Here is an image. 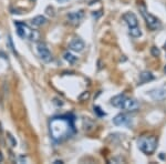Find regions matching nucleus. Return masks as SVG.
I'll return each mask as SVG.
<instances>
[{
    "label": "nucleus",
    "instance_id": "f257e3e1",
    "mask_svg": "<svg viewBox=\"0 0 166 164\" xmlns=\"http://www.w3.org/2000/svg\"><path fill=\"white\" fill-rule=\"evenodd\" d=\"M50 134L53 141L56 142H63L74 133V123L73 119L70 116H56L50 120L49 123Z\"/></svg>",
    "mask_w": 166,
    "mask_h": 164
},
{
    "label": "nucleus",
    "instance_id": "f03ea898",
    "mask_svg": "<svg viewBox=\"0 0 166 164\" xmlns=\"http://www.w3.org/2000/svg\"><path fill=\"white\" fill-rule=\"evenodd\" d=\"M15 26L17 27V33L22 39H29L31 41H38L39 40V32L37 30H32L23 22H15Z\"/></svg>",
    "mask_w": 166,
    "mask_h": 164
},
{
    "label": "nucleus",
    "instance_id": "7ed1b4c3",
    "mask_svg": "<svg viewBox=\"0 0 166 164\" xmlns=\"http://www.w3.org/2000/svg\"><path fill=\"white\" fill-rule=\"evenodd\" d=\"M137 146L145 154H152L156 150L157 140L155 136H142L137 141Z\"/></svg>",
    "mask_w": 166,
    "mask_h": 164
},
{
    "label": "nucleus",
    "instance_id": "20e7f679",
    "mask_svg": "<svg viewBox=\"0 0 166 164\" xmlns=\"http://www.w3.org/2000/svg\"><path fill=\"white\" fill-rule=\"evenodd\" d=\"M141 10H142V14H143V17H144L146 24H147L148 28L151 29V30H153V31H156V30L161 29L162 22L159 21V19H157L155 16L151 14L150 12H147V11L145 10L144 7H141Z\"/></svg>",
    "mask_w": 166,
    "mask_h": 164
},
{
    "label": "nucleus",
    "instance_id": "39448f33",
    "mask_svg": "<svg viewBox=\"0 0 166 164\" xmlns=\"http://www.w3.org/2000/svg\"><path fill=\"white\" fill-rule=\"evenodd\" d=\"M37 53H38L39 58L45 63H49L52 61V54L45 43L39 42L37 44Z\"/></svg>",
    "mask_w": 166,
    "mask_h": 164
},
{
    "label": "nucleus",
    "instance_id": "423d86ee",
    "mask_svg": "<svg viewBox=\"0 0 166 164\" xmlns=\"http://www.w3.org/2000/svg\"><path fill=\"white\" fill-rule=\"evenodd\" d=\"M138 108H140V104H138V102H137L136 100L130 99V98L126 97V98L124 99V101H123L121 109L126 110V111H136Z\"/></svg>",
    "mask_w": 166,
    "mask_h": 164
},
{
    "label": "nucleus",
    "instance_id": "0eeeda50",
    "mask_svg": "<svg viewBox=\"0 0 166 164\" xmlns=\"http://www.w3.org/2000/svg\"><path fill=\"white\" fill-rule=\"evenodd\" d=\"M150 97L153 100L155 101H162L166 99V89L164 88H159V89H154L150 91Z\"/></svg>",
    "mask_w": 166,
    "mask_h": 164
},
{
    "label": "nucleus",
    "instance_id": "6e6552de",
    "mask_svg": "<svg viewBox=\"0 0 166 164\" xmlns=\"http://www.w3.org/2000/svg\"><path fill=\"white\" fill-rule=\"evenodd\" d=\"M131 116L126 113H120L117 114L115 118L113 119V123L117 125V127H122V125H126L131 122Z\"/></svg>",
    "mask_w": 166,
    "mask_h": 164
},
{
    "label": "nucleus",
    "instance_id": "1a4fd4ad",
    "mask_svg": "<svg viewBox=\"0 0 166 164\" xmlns=\"http://www.w3.org/2000/svg\"><path fill=\"white\" fill-rule=\"evenodd\" d=\"M123 20L125 21V23L129 26V28L132 27H136L138 24L137 21V17L133 12H126V14H123Z\"/></svg>",
    "mask_w": 166,
    "mask_h": 164
},
{
    "label": "nucleus",
    "instance_id": "9d476101",
    "mask_svg": "<svg viewBox=\"0 0 166 164\" xmlns=\"http://www.w3.org/2000/svg\"><path fill=\"white\" fill-rule=\"evenodd\" d=\"M83 16H84L83 11L80 10V11L70 12V14L66 16V18H68V20H69V22H70L71 24H78V23H80V21L82 20Z\"/></svg>",
    "mask_w": 166,
    "mask_h": 164
},
{
    "label": "nucleus",
    "instance_id": "9b49d317",
    "mask_svg": "<svg viewBox=\"0 0 166 164\" xmlns=\"http://www.w3.org/2000/svg\"><path fill=\"white\" fill-rule=\"evenodd\" d=\"M70 49L75 52H81V51L84 49V42L81 38H74L72 41L69 44Z\"/></svg>",
    "mask_w": 166,
    "mask_h": 164
},
{
    "label": "nucleus",
    "instance_id": "f8f14e48",
    "mask_svg": "<svg viewBox=\"0 0 166 164\" xmlns=\"http://www.w3.org/2000/svg\"><path fill=\"white\" fill-rule=\"evenodd\" d=\"M125 98H126V95H124V94H119V95H115L114 98H112V100H111V104H112L113 107L121 109L123 101H124Z\"/></svg>",
    "mask_w": 166,
    "mask_h": 164
},
{
    "label": "nucleus",
    "instance_id": "ddd939ff",
    "mask_svg": "<svg viewBox=\"0 0 166 164\" xmlns=\"http://www.w3.org/2000/svg\"><path fill=\"white\" fill-rule=\"evenodd\" d=\"M154 79V76L152 74L151 72L148 71H143L141 72V74H140V84H143V83H146V82H148V81H152Z\"/></svg>",
    "mask_w": 166,
    "mask_h": 164
},
{
    "label": "nucleus",
    "instance_id": "4468645a",
    "mask_svg": "<svg viewBox=\"0 0 166 164\" xmlns=\"http://www.w3.org/2000/svg\"><path fill=\"white\" fill-rule=\"evenodd\" d=\"M45 22H47L45 17H43V16H37V17H35L31 20V24L35 26V27H41V26H43Z\"/></svg>",
    "mask_w": 166,
    "mask_h": 164
},
{
    "label": "nucleus",
    "instance_id": "2eb2a0df",
    "mask_svg": "<svg viewBox=\"0 0 166 164\" xmlns=\"http://www.w3.org/2000/svg\"><path fill=\"white\" fill-rule=\"evenodd\" d=\"M129 31H130V35L134 38H138V37L142 36V31L141 29L138 28V26L136 27H132V28H129Z\"/></svg>",
    "mask_w": 166,
    "mask_h": 164
},
{
    "label": "nucleus",
    "instance_id": "dca6fc26",
    "mask_svg": "<svg viewBox=\"0 0 166 164\" xmlns=\"http://www.w3.org/2000/svg\"><path fill=\"white\" fill-rule=\"evenodd\" d=\"M63 58H64L65 61H68L69 63H75L77 62V60H78V58L75 57V56H73L72 53H70V52H65L64 56H63Z\"/></svg>",
    "mask_w": 166,
    "mask_h": 164
},
{
    "label": "nucleus",
    "instance_id": "f3484780",
    "mask_svg": "<svg viewBox=\"0 0 166 164\" xmlns=\"http://www.w3.org/2000/svg\"><path fill=\"white\" fill-rule=\"evenodd\" d=\"M151 53L153 57H159V54H161V51H159V48H156V47H152Z\"/></svg>",
    "mask_w": 166,
    "mask_h": 164
},
{
    "label": "nucleus",
    "instance_id": "a211bd4d",
    "mask_svg": "<svg viewBox=\"0 0 166 164\" xmlns=\"http://www.w3.org/2000/svg\"><path fill=\"white\" fill-rule=\"evenodd\" d=\"M94 112L98 113L99 116H103V115H105V113H104L103 111H101V109H100L99 107H94Z\"/></svg>",
    "mask_w": 166,
    "mask_h": 164
},
{
    "label": "nucleus",
    "instance_id": "6ab92c4d",
    "mask_svg": "<svg viewBox=\"0 0 166 164\" xmlns=\"http://www.w3.org/2000/svg\"><path fill=\"white\" fill-rule=\"evenodd\" d=\"M89 97H90V93H89V92H83L79 97V99H80V100H87V99H89Z\"/></svg>",
    "mask_w": 166,
    "mask_h": 164
},
{
    "label": "nucleus",
    "instance_id": "aec40b11",
    "mask_svg": "<svg viewBox=\"0 0 166 164\" xmlns=\"http://www.w3.org/2000/svg\"><path fill=\"white\" fill-rule=\"evenodd\" d=\"M1 160H2V157H1V155H0V161H1Z\"/></svg>",
    "mask_w": 166,
    "mask_h": 164
},
{
    "label": "nucleus",
    "instance_id": "412c9836",
    "mask_svg": "<svg viewBox=\"0 0 166 164\" xmlns=\"http://www.w3.org/2000/svg\"><path fill=\"white\" fill-rule=\"evenodd\" d=\"M164 71L166 72V65H165V68H164Z\"/></svg>",
    "mask_w": 166,
    "mask_h": 164
},
{
    "label": "nucleus",
    "instance_id": "4be33fe9",
    "mask_svg": "<svg viewBox=\"0 0 166 164\" xmlns=\"http://www.w3.org/2000/svg\"><path fill=\"white\" fill-rule=\"evenodd\" d=\"M165 49H166V43H165Z\"/></svg>",
    "mask_w": 166,
    "mask_h": 164
},
{
    "label": "nucleus",
    "instance_id": "5701e85b",
    "mask_svg": "<svg viewBox=\"0 0 166 164\" xmlns=\"http://www.w3.org/2000/svg\"><path fill=\"white\" fill-rule=\"evenodd\" d=\"M32 1H35V0H32Z\"/></svg>",
    "mask_w": 166,
    "mask_h": 164
}]
</instances>
